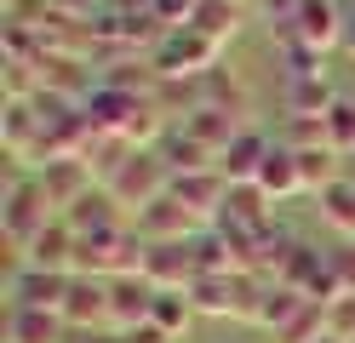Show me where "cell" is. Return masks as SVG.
I'll use <instances>...</instances> for the list:
<instances>
[{
    "instance_id": "obj_1",
    "label": "cell",
    "mask_w": 355,
    "mask_h": 343,
    "mask_svg": "<svg viewBox=\"0 0 355 343\" xmlns=\"http://www.w3.org/2000/svg\"><path fill=\"white\" fill-rule=\"evenodd\" d=\"M218 58H224V46L218 40H207L201 29H166L161 40L149 46V63H155V75L161 80H201V75H212L218 69Z\"/></svg>"
},
{
    "instance_id": "obj_2",
    "label": "cell",
    "mask_w": 355,
    "mask_h": 343,
    "mask_svg": "<svg viewBox=\"0 0 355 343\" xmlns=\"http://www.w3.org/2000/svg\"><path fill=\"white\" fill-rule=\"evenodd\" d=\"M103 189L115 195L126 206V218H132V212H144V206H155L161 195H172V166L161 160V149H132Z\"/></svg>"
},
{
    "instance_id": "obj_3",
    "label": "cell",
    "mask_w": 355,
    "mask_h": 343,
    "mask_svg": "<svg viewBox=\"0 0 355 343\" xmlns=\"http://www.w3.org/2000/svg\"><path fill=\"white\" fill-rule=\"evenodd\" d=\"M52 218H58V212H52L46 189H40V177H35V172H17V177L6 183V200H0V229H6L12 252H24Z\"/></svg>"
},
{
    "instance_id": "obj_4",
    "label": "cell",
    "mask_w": 355,
    "mask_h": 343,
    "mask_svg": "<svg viewBox=\"0 0 355 343\" xmlns=\"http://www.w3.org/2000/svg\"><path fill=\"white\" fill-rule=\"evenodd\" d=\"M35 177H40V189H46V200H52L58 218L98 189V172H92V160H86V155H58V160H46Z\"/></svg>"
},
{
    "instance_id": "obj_5",
    "label": "cell",
    "mask_w": 355,
    "mask_h": 343,
    "mask_svg": "<svg viewBox=\"0 0 355 343\" xmlns=\"http://www.w3.org/2000/svg\"><path fill=\"white\" fill-rule=\"evenodd\" d=\"M132 229H138V235H144L149 246H166V240H195V235H201L207 223L195 218V212H189V206L178 200V195H161L155 206H144V212H132Z\"/></svg>"
},
{
    "instance_id": "obj_6",
    "label": "cell",
    "mask_w": 355,
    "mask_h": 343,
    "mask_svg": "<svg viewBox=\"0 0 355 343\" xmlns=\"http://www.w3.org/2000/svg\"><path fill=\"white\" fill-rule=\"evenodd\" d=\"M69 286H75V274H58V269H17L12 274V309H58L69 304Z\"/></svg>"
},
{
    "instance_id": "obj_7",
    "label": "cell",
    "mask_w": 355,
    "mask_h": 343,
    "mask_svg": "<svg viewBox=\"0 0 355 343\" xmlns=\"http://www.w3.org/2000/svg\"><path fill=\"white\" fill-rule=\"evenodd\" d=\"M75 252H80V235L69 229V218H52L40 235L17 252L29 269H58V274H75Z\"/></svg>"
},
{
    "instance_id": "obj_8",
    "label": "cell",
    "mask_w": 355,
    "mask_h": 343,
    "mask_svg": "<svg viewBox=\"0 0 355 343\" xmlns=\"http://www.w3.org/2000/svg\"><path fill=\"white\" fill-rule=\"evenodd\" d=\"M155 292L144 274H121V281H109V332H132L144 326V320L155 315Z\"/></svg>"
},
{
    "instance_id": "obj_9",
    "label": "cell",
    "mask_w": 355,
    "mask_h": 343,
    "mask_svg": "<svg viewBox=\"0 0 355 343\" xmlns=\"http://www.w3.org/2000/svg\"><path fill=\"white\" fill-rule=\"evenodd\" d=\"M144 281H149L155 292H189V281H195V252H189V240L149 246V252H144Z\"/></svg>"
},
{
    "instance_id": "obj_10",
    "label": "cell",
    "mask_w": 355,
    "mask_h": 343,
    "mask_svg": "<svg viewBox=\"0 0 355 343\" xmlns=\"http://www.w3.org/2000/svg\"><path fill=\"white\" fill-rule=\"evenodd\" d=\"M63 320H69V332H109V281H98V274H75L69 304H63Z\"/></svg>"
},
{
    "instance_id": "obj_11",
    "label": "cell",
    "mask_w": 355,
    "mask_h": 343,
    "mask_svg": "<svg viewBox=\"0 0 355 343\" xmlns=\"http://www.w3.org/2000/svg\"><path fill=\"white\" fill-rule=\"evenodd\" d=\"M293 35L298 46H309V52H332V46L344 40V12H338V0H304V12L293 17Z\"/></svg>"
},
{
    "instance_id": "obj_12",
    "label": "cell",
    "mask_w": 355,
    "mask_h": 343,
    "mask_svg": "<svg viewBox=\"0 0 355 343\" xmlns=\"http://www.w3.org/2000/svg\"><path fill=\"white\" fill-rule=\"evenodd\" d=\"M172 195L189 206L195 218H201L207 229L218 223V212H224V195H230V177L224 172H189V177H172Z\"/></svg>"
},
{
    "instance_id": "obj_13",
    "label": "cell",
    "mask_w": 355,
    "mask_h": 343,
    "mask_svg": "<svg viewBox=\"0 0 355 343\" xmlns=\"http://www.w3.org/2000/svg\"><path fill=\"white\" fill-rule=\"evenodd\" d=\"M270 137H263L258 126H247V132H235V143L218 155V172H224L230 183H258V172H263V160H270Z\"/></svg>"
},
{
    "instance_id": "obj_14",
    "label": "cell",
    "mask_w": 355,
    "mask_h": 343,
    "mask_svg": "<svg viewBox=\"0 0 355 343\" xmlns=\"http://www.w3.org/2000/svg\"><path fill=\"white\" fill-rule=\"evenodd\" d=\"M69 320L58 309H12L6 315V343H69Z\"/></svg>"
},
{
    "instance_id": "obj_15",
    "label": "cell",
    "mask_w": 355,
    "mask_h": 343,
    "mask_svg": "<svg viewBox=\"0 0 355 343\" xmlns=\"http://www.w3.org/2000/svg\"><path fill=\"white\" fill-rule=\"evenodd\" d=\"M63 218H69V229H75V235H103V229H121V223H132V218H126V206H121L115 195H109L103 183H98V189L86 195L80 206H69Z\"/></svg>"
},
{
    "instance_id": "obj_16",
    "label": "cell",
    "mask_w": 355,
    "mask_h": 343,
    "mask_svg": "<svg viewBox=\"0 0 355 343\" xmlns=\"http://www.w3.org/2000/svg\"><path fill=\"white\" fill-rule=\"evenodd\" d=\"M270 206H275V200L263 195L258 183H230L218 223H230V229H270Z\"/></svg>"
},
{
    "instance_id": "obj_17",
    "label": "cell",
    "mask_w": 355,
    "mask_h": 343,
    "mask_svg": "<svg viewBox=\"0 0 355 343\" xmlns=\"http://www.w3.org/2000/svg\"><path fill=\"white\" fill-rule=\"evenodd\" d=\"M161 160L172 166V177H189V172H218V155L201 143V137H189L184 126H172L161 137Z\"/></svg>"
},
{
    "instance_id": "obj_18",
    "label": "cell",
    "mask_w": 355,
    "mask_h": 343,
    "mask_svg": "<svg viewBox=\"0 0 355 343\" xmlns=\"http://www.w3.org/2000/svg\"><path fill=\"white\" fill-rule=\"evenodd\" d=\"M293 160H298V183H304V195H321V189H332L338 177H349V172H344V155L332 149V143L293 149Z\"/></svg>"
},
{
    "instance_id": "obj_19",
    "label": "cell",
    "mask_w": 355,
    "mask_h": 343,
    "mask_svg": "<svg viewBox=\"0 0 355 343\" xmlns=\"http://www.w3.org/2000/svg\"><path fill=\"white\" fill-rule=\"evenodd\" d=\"M6 155L17 160V166H29V155L40 143V132H46V121H40V109L35 103H6Z\"/></svg>"
},
{
    "instance_id": "obj_20",
    "label": "cell",
    "mask_w": 355,
    "mask_h": 343,
    "mask_svg": "<svg viewBox=\"0 0 355 343\" xmlns=\"http://www.w3.org/2000/svg\"><path fill=\"white\" fill-rule=\"evenodd\" d=\"M184 132L201 137L212 155H224L235 143V132H247V121H235V114H224V109H195V114H184Z\"/></svg>"
},
{
    "instance_id": "obj_21",
    "label": "cell",
    "mask_w": 355,
    "mask_h": 343,
    "mask_svg": "<svg viewBox=\"0 0 355 343\" xmlns=\"http://www.w3.org/2000/svg\"><path fill=\"white\" fill-rule=\"evenodd\" d=\"M315 212H321L327 229H338L344 240H355V177H338L332 189H321L315 195Z\"/></svg>"
},
{
    "instance_id": "obj_22",
    "label": "cell",
    "mask_w": 355,
    "mask_h": 343,
    "mask_svg": "<svg viewBox=\"0 0 355 343\" xmlns=\"http://www.w3.org/2000/svg\"><path fill=\"white\" fill-rule=\"evenodd\" d=\"M241 12L235 0H201V6H195V17H189V29H201L207 40H218V46H230L235 35H241Z\"/></svg>"
},
{
    "instance_id": "obj_23",
    "label": "cell",
    "mask_w": 355,
    "mask_h": 343,
    "mask_svg": "<svg viewBox=\"0 0 355 343\" xmlns=\"http://www.w3.org/2000/svg\"><path fill=\"white\" fill-rule=\"evenodd\" d=\"M258 189L270 195V200H286V195H304V183H298V160L286 143L270 149V160H263V172H258Z\"/></svg>"
},
{
    "instance_id": "obj_24",
    "label": "cell",
    "mask_w": 355,
    "mask_h": 343,
    "mask_svg": "<svg viewBox=\"0 0 355 343\" xmlns=\"http://www.w3.org/2000/svg\"><path fill=\"white\" fill-rule=\"evenodd\" d=\"M201 109H224V114H235V121H247V91L230 80V69L201 75Z\"/></svg>"
},
{
    "instance_id": "obj_25",
    "label": "cell",
    "mask_w": 355,
    "mask_h": 343,
    "mask_svg": "<svg viewBox=\"0 0 355 343\" xmlns=\"http://www.w3.org/2000/svg\"><path fill=\"white\" fill-rule=\"evenodd\" d=\"M332 103H338V91H332L327 75H304V80H293V91H286V114H327Z\"/></svg>"
},
{
    "instance_id": "obj_26",
    "label": "cell",
    "mask_w": 355,
    "mask_h": 343,
    "mask_svg": "<svg viewBox=\"0 0 355 343\" xmlns=\"http://www.w3.org/2000/svg\"><path fill=\"white\" fill-rule=\"evenodd\" d=\"M304 304H309V297H304L298 286L270 281V292H263V309H258V326H263V332H281V326H286V320H293Z\"/></svg>"
},
{
    "instance_id": "obj_27",
    "label": "cell",
    "mask_w": 355,
    "mask_h": 343,
    "mask_svg": "<svg viewBox=\"0 0 355 343\" xmlns=\"http://www.w3.org/2000/svg\"><path fill=\"white\" fill-rule=\"evenodd\" d=\"M321 337H327V304H315V297L275 332V343H321Z\"/></svg>"
},
{
    "instance_id": "obj_28",
    "label": "cell",
    "mask_w": 355,
    "mask_h": 343,
    "mask_svg": "<svg viewBox=\"0 0 355 343\" xmlns=\"http://www.w3.org/2000/svg\"><path fill=\"white\" fill-rule=\"evenodd\" d=\"M155 326H161L166 337H184L189 332V320H195V304H189V292H161L155 297Z\"/></svg>"
},
{
    "instance_id": "obj_29",
    "label": "cell",
    "mask_w": 355,
    "mask_h": 343,
    "mask_svg": "<svg viewBox=\"0 0 355 343\" xmlns=\"http://www.w3.org/2000/svg\"><path fill=\"white\" fill-rule=\"evenodd\" d=\"M327 143L338 155H355V98H344V91H338V103L327 109Z\"/></svg>"
},
{
    "instance_id": "obj_30",
    "label": "cell",
    "mask_w": 355,
    "mask_h": 343,
    "mask_svg": "<svg viewBox=\"0 0 355 343\" xmlns=\"http://www.w3.org/2000/svg\"><path fill=\"white\" fill-rule=\"evenodd\" d=\"M281 143H286V149H315V143H327V114H286Z\"/></svg>"
},
{
    "instance_id": "obj_31",
    "label": "cell",
    "mask_w": 355,
    "mask_h": 343,
    "mask_svg": "<svg viewBox=\"0 0 355 343\" xmlns=\"http://www.w3.org/2000/svg\"><path fill=\"white\" fill-rule=\"evenodd\" d=\"M327 332L344 337V343H355V292H344V297H332V304H327Z\"/></svg>"
},
{
    "instance_id": "obj_32",
    "label": "cell",
    "mask_w": 355,
    "mask_h": 343,
    "mask_svg": "<svg viewBox=\"0 0 355 343\" xmlns=\"http://www.w3.org/2000/svg\"><path fill=\"white\" fill-rule=\"evenodd\" d=\"M327 263H332V274H338V286H344V292H355V240L332 246V252H327Z\"/></svg>"
},
{
    "instance_id": "obj_33",
    "label": "cell",
    "mask_w": 355,
    "mask_h": 343,
    "mask_svg": "<svg viewBox=\"0 0 355 343\" xmlns=\"http://www.w3.org/2000/svg\"><path fill=\"white\" fill-rule=\"evenodd\" d=\"M121 343H178V337H166L161 326H155V320H144V326H132V332H115Z\"/></svg>"
},
{
    "instance_id": "obj_34",
    "label": "cell",
    "mask_w": 355,
    "mask_h": 343,
    "mask_svg": "<svg viewBox=\"0 0 355 343\" xmlns=\"http://www.w3.org/2000/svg\"><path fill=\"white\" fill-rule=\"evenodd\" d=\"M304 12V0H263V17H270V29H275V23H293Z\"/></svg>"
},
{
    "instance_id": "obj_35",
    "label": "cell",
    "mask_w": 355,
    "mask_h": 343,
    "mask_svg": "<svg viewBox=\"0 0 355 343\" xmlns=\"http://www.w3.org/2000/svg\"><path fill=\"white\" fill-rule=\"evenodd\" d=\"M321 343H344V337H332V332H327V337H321Z\"/></svg>"
},
{
    "instance_id": "obj_36",
    "label": "cell",
    "mask_w": 355,
    "mask_h": 343,
    "mask_svg": "<svg viewBox=\"0 0 355 343\" xmlns=\"http://www.w3.org/2000/svg\"><path fill=\"white\" fill-rule=\"evenodd\" d=\"M6 6H24V0H6Z\"/></svg>"
}]
</instances>
